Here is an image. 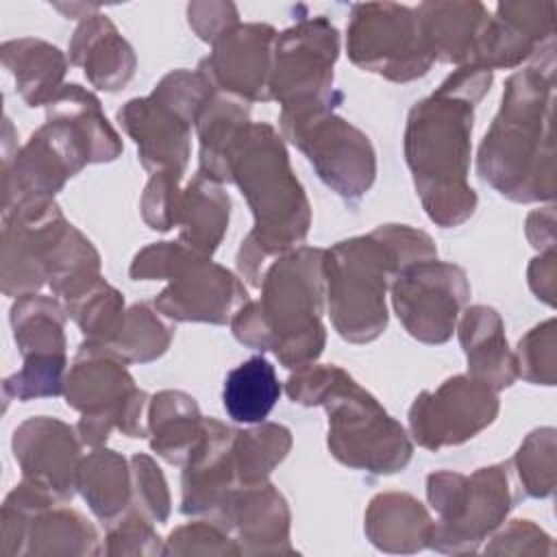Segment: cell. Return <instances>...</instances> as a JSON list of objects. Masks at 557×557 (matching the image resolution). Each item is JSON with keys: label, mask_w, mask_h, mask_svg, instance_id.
I'll return each mask as SVG.
<instances>
[{"label": "cell", "mask_w": 557, "mask_h": 557, "mask_svg": "<svg viewBox=\"0 0 557 557\" xmlns=\"http://www.w3.org/2000/svg\"><path fill=\"white\" fill-rule=\"evenodd\" d=\"M220 509L242 540L257 544L255 550H265L263 542H274L281 550V542H287L289 511L283 496L268 481L235 487Z\"/></svg>", "instance_id": "cell-21"}, {"label": "cell", "mask_w": 557, "mask_h": 557, "mask_svg": "<svg viewBox=\"0 0 557 557\" xmlns=\"http://www.w3.org/2000/svg\"><path fill=\"white\" fill-rule=\"evenodd\" d=\"M178 178L181 174L159 172L152 174L150 183L146 185L144 198H141V211L144 220L150 224V228L168 231L174 226L176 218V205H178Z\"/></svg>", "instance_id": "cell-33"}, {"label": "cell", "mask_w": 557, "mask_h": 557, "mask_svg": "<svg viewBox=\"0 0 557 557\" xmlns=\"http://www.w3.org/2000/svg\"><path fill=\"white\" fill-rule=\"evenodd\" d=\"M459 339L468 357L470 376L494 392L509 387L516 379V359L507 350L503 320L492 307L466 309L459 324Z\"/></svg>", "instance_id": "cell-20"}, {"label": "cell", "mask_w": 557, "mask_h": 557, "mask_svg": "<svg viewBox=\"0 0 557 557\" xmlns=\"http://www.w3.org/2000/svg\"><path fill=\"white\" fill-rule=\"evenodd\" d=\"M553 102V81L542 78L537 67L513 74L503 94V107L479 150V174L503 196L513 200H540L553 196V176L542 172V152L550 146L548 120Z\"/></svg>", "instance_id": "cell-6"}, {"label": "cell", "mask_w": 557, "mask_h": 557, "mask_svg": "<svg viewBox=\"0 0 557 557\" xmlns=\"http://www.w3.org/2000/svg\"><path fill=\"white\" fill-rule=\"evenodd\" d=\"M498 413L496 392L472 379L453 376L435 392H422L409 409V426L420 446L437 450L461 444L492 424Z\"/></svg>", "instance_id": "cell-14"}, {"label": "cell", "mask_w": 557, "mask_h": 557, "mask_svg": "<svg viewBox=\"0 0 557 557\" xmlns=\"http://www.w3.org/2000/svg\"><path fill=\"white\" fill-rule=\"evenodd\" d=\"M63 298L67 305V313L76 320V324L89 337L87 342L109 339L124 318L122 296L111 285H107L100 276L70 292Z\"/></svg>", "instance_id": "cell-31"}, {"label": "cell", "mask_w": 557, "mask_h": 557, "mask_svg": "<svg viewBox=\"0 0 557 557\" xmlns=\"http://www.w3.org/2000/svg\"><path fill=\"white\" fill-rule=\"evenodd\" d=\"M350 59L389 81H411L433 63L416 9L396 2L355 4L348 24Z\"/></svg>", "instance_id": "cell-11"}, {"label": "cell", "mask_w": 557, "mask_h": 557, "mask_svg": "<svg viewBox=\"0 0 557 557\" xmlns=\"http://www.w3.org/2000/svg\"><path fill=\"white\" fill-rule=\"evenodd\" d=\"M261 298L233 315L235 337L272 350L285 368L313 363L324 348V250L298 248L274 261L261 278Z\"/></svg>", "instance_id": "cell-2"}, {"label": "cell", "mask_w": 557, "mask_h": 557, "mask_svg": "<svg viewBox=\"0 0 557 557\" xmlns=\"http://www.w3.org/2000/svg\"><path fill=\"white\" fill-rule=\"evenodd\" d=\"M433 59L470 63L490 15L479 2H424L416 7Z\"/></svg>", "instance_id": "cell-19"}, {"label": "cell", "mask_w": 557, "mask_h": 557, "mask_svg": "<svg viewBox=\"0 0 557 557\" xmlns=\"http://www.w3.org/2000/svg\"><path fill=\"white\" fill-rule=\"evenodd\" d=\"M13 455L24 479H30L61 500H70L76 487L81 446L72 429L54 418H30L13 433Z\"/></svg>", "instance_id": "cell-16"}, {"label": "cell", "mask_w": 557, "mask_h": 557, "mask_svg": "<svg viewBox=\"0 0 557 557\" xmlns=\"http://www.w3.org/2000/svg\"><path fill=\"white\" fill-rule=\"evenodd\" d=\"M70 59L100 89L124 87L135 72V54L107 15H89L74 33Z\"/></svg>", "instance_id": "cell-18"}, {"label": "cell", "mask_w": 557, "mask_h": 557, "mask_svg": "<svg viewBox=\"0 0 557 557\" xmlns=\"http://www.w3.org/2000/svg\"><path fill=\"white\" fill-rule=\"evenodd\" d=\"M281 126L337 194L359 198L370 189L376 172L374 150L359 128L331 109L281 113Z\"/></svg>", "instance_id": "cell-12"}, {"label": "cell", "mask_w": 557, "mask_h": 557, "mask_svg": "<svg viewBox=\"0 0 557 557\" xmlns=\"http://www.w3.org/2000/svg\"><path fill=\"white\" fill-rule=\"evenodd\" d=\"M431 237L409 226L385 224L324 250V283L337 333L348 342H370L387 324L385 289L405 268L435 259Z\"/></svg>", "instance_id": "cell-1"}, {"label": "cell", "mask_w": 557, "mask_h": 557, "mask_svg": "<svg viewBox=\"0 0 557 557\" xmlns=\"http://www.w3.org/2000/svg\"><path fill=\"white\" fill-rule=\"evenodd\" d=\"M426 494L440 513L433 524V546L440 550H472L509 509V483L505 466L476 470L472 476L457 472H433Z\"/></svg>", "instance_id": "cell-9"}, {"label": "cell", "mask_w": 557, "mask_h": 557, "mask_svg": "<svg viewBox=\"0 0 557 557\" xmlns=\"http://www.w3.org/2000/svg\"><path fill=\"white\" fill-rule=\"evenodd\" d=\"M228 209L231 200L220 183L198 172L178 196L174 224L181 228V242L198 255L211 257L226 231Z\"/></svg>", "instance_id": "cell-22"}, {"label": "cell", "mask_w": 557, "mask_h": 557, "mask_svg": "<svg viewBox=\"0 0 557 557\" xmlns=\"http://www.w3.org/2000/svg\"><path fill=\"white\" fill-rule=\"evenodd\" d=\"M128 470L124 457L107 448L94 450L81 461L76 490L98 518L113 520L126 509L133 492V474Z\"/></svg>", "instance_id": "cell-28"}, {"label": "cell", "mask_w": 557, "mask_h": 557, "mask_svg": "<svg viewBox=\"0 0 557 557\" xmlns=\"http://www.w3.org/2000/svg\"><path fill=\"white\" fill-rule=\"evenodd\" d=\"M2 63L13 74L17 91L28 107L48 104L61 89L65 57L57 46L24 37L2 44Z\"/></svg>", "instance_id": "cell-24"}, {"label": "cell", "mask_w": 557, "mask_h": 557, "mask_svg": "<svg viewBox=\"0 0 557 557\" xmlns=\"http://www.w3.org/2000/svg\"><path fill=\"white\" fill-rule=\"evenodd\" d=\"M292 446V435L281 424H261L248 431H235L233 455L242 485H257L268 479Z\"/></svg>", "instance_id": "cell-30"}, {"label": "cell", "mask_w": 557, "mask_h": 557, "mask_svg": "<svg viewBox=\"0 0 557 557\" xmlns=\"http://www.w3.org/2000/svg\"><path fill=\"white\" fill-rule=\"evenodd\" d=\"M131 474L135 500L141 503V511L150 520L163 522L170 511V496L159 466H154V461L146 455H135L131 459Z\"/></svg>", "instance_id": "cell-32"}, {"label": "cell", "mask_w": 557, "mask_h": 557, "mask_svg": "<svg viewBox=\"0 0 557 557\" xmlns=\"http://www.w3.org/2000/svg\"><path fill=\"white\" fill-rule=\"evenodd\" d=\"M337 50V28L324 15L302 20L276 37L270 98L283 104V113L331 109Z\"/></svg>", "instance_id": "cell-10"}, {"label": "cell", "mask_w": 557, "mask_h": 557, "mask_svg": "<svg viewBox=\"0 0 557 557\" xmlns=\"http://www.w3.org/2000/svg\"><path fill=\"white\" fill-rule=\"evenodd\" d=\"M366 531L383 550H418L429 544L433 522L409 494H379L368 509Z\"/></svg>", "instance_id": "cell-25"}, {"label": "cell", "mask_w": 557, "mask_h": 557, "mask_svg": "<svg viewBox=\"0 0 557 557\" xmlns=\"http://www.w3.org/2000/svg\"><path fill=\"white\" fill-rule=\"evenodd\" d=\"M231 181L239 185L255 213V228L242 242L237 259L242 274L259 287L265 259L305 239L311 220L309 202L270 124L244 128L231 157Z\"/></svg>", "instance_id": "cell-3"}, {"label": "cell", "mask_w": 557, "mask_h": 557, "mask_svg": "<svg viewBox=\"0 0 557 557\" xmlns=\"http://www.w3.org/2000/svg\"><path fill=\"white\" fill-rule=\"evenodd\" d=\"M187 15L198 37L211 44L237 24V9L231 2H194L187 7Z\"/></svg>", "instance_id": "cell-34"}, {"label": "cell", "mask_w": 557, "mask_h": 557, "mask_svg": "<svg viewBox=\"0 0 557 557\" xmlns=\"http://www.w3.org/2000/svg\"><path fill=\"white\" fill-rule=\"evenodd\" d=\"M148 429L152 433V450L170 463H183L205 431V418L191 396L161 392L150 403Z\"/></svg>", "instance_id": "cell-26"}, {"label": "cell", "mask_w": 557, "mask_h": 557, "mask_svg": "<svg viewBox=\"0 0 557 557\" xmlns=\"http://www.w3.org/2000/svg\"><path fill=\"white\" fill-rule=\"evenodd\" d=\"M63 309L54 298L26 294L11 307V326L24 363L65 361Z\"/></svg>", "instance_id": "cell-23"}, {"label": "cell", "mask_w": 557, "mask_h": 557, "mask_svg": "<svg viewBox=\"0 0 557 557\" xmlns=\"http://www.w3.org/2000/svg\"><path fill=\"white\" fill-rule=\"evenodd\" d=\"M67 405L83 413L76 431L81 442L100 446L113 426L128 437H146V394L133 385L124 363L113 355L83 344L65 379Z\"/></svg>", "instance_id": "cell-8"}, {"label": "cell", "mask_w": 557, "mask_h": 557, "mask_svg": "<svg viewBox=\"0 0 557 557\" xmlns=\"http://www.w3.org/2000/svg\"><path fill=\"white\" fill-rule=\"evenodd\" d=\"M276 37L278 33L268 24H235L213 41L200 74L213 89H226L250 102L270 100Z\"/></svg>", "instance_id": "cell-15"}, {"label": "cell", "mask_w": 557, "mask_h": 557, "mask_svg": "<svg viewBox=\"0 0 557 557\" xmlns=\"http://www.w3.org/2000/svg\"><path fill=\"white\" fill-rule=\"evenodd\" d=\"M287 396L329 411V448L350 468L389 474L411 459L405 429L392 420L372 394L337 366H305L287 381Z\"/></svg>", "instance_id": "cell-5"}, {"label": "cell", "mask_w": 557, "mask_h": 557, "mask_svg": "<svg viewBox=\"0 0 557 557\" xmlns=\"http://www.w3.org/2000/svg\"><path fill=\"white\" fill-rule=\"evenodd\" d=\"M124 131L135 139L139 159L152 174H183L189 157V122L157 96L135 98L117 111Z\"/></svg>", "instance_id": "cell-17"}, {"label": "cell", "mask_w": 557, "mask_h": 557, "mask_svg": "<svg viewBox=\"0 0 557 557\" xmlns=\"http://www.w3.org/2000/svg\"><path fill=\"white\" fill-rule=\"evenodd\" d=\"M468 296L466 272L437 259L405 268L392 285L398 320L409 335L426 344H442L453 335L459 309Z\"/></svg>", "instance_id": "cell-13"}, {"label": "cell", "mask_w": 557, "mask_h": 557, "mask_svg": "<svg viewBox=\"0 0 557 557\" xmlns=\"http://www.w3.org/2000/svg\"><path fill=\"white\" fill-rule=\"evenodd\" d=\"M135 281L168 278L170 285L154 300V307L181 322L222 324L248 302L244 285L209 257L198 255L185 244L159 242L144 248L133 265Z\"/></svg>", "instance_id": "cell-7"}, {"label": "cell", "mask_w": 557, "mask_h": 557, "mask_svg": "<svg viewBox=\"0 0 557 557\" xmlns=\"http://www.w3.org/2000/svg\"><path fill=\"white\" fill-rule=\"evenodd\" d=\"M278 394L281 383L274 366L263 355H255L226 374L222 403L235 422L255 424L268 418Z\"/></svg>", "instance_id": "cell-27"}, {"label": "cell", "mask_w": 557, "mask_h": 557, "mask_svg": "<svg viewBox=\"0 0 557 557\" xmlns=\"http://www.w3.org/2000/svg\"><path fill=\"white\" fill-rule=\"evenodd\" d=\"M172 331L150 311L148 305H135L124 313L115 333L104 342H87L122 363L150 361L163 355L170 346Z\"/></svg>", "instance_id": "cell-29"}, {"label": "cell", "mask_w": 557, "mask_h": 557, "mask_svg": "<svg viewBox=\"0 0 557 557\" xmlns=\"http://www.w3.org/2000/svg\"><path fill=\"white\" fill-rule=\"evenodd\" d=\"M472 107L474 102L440 85L409 113L407 163L429 218L440 226L461 224L476 207V196L466 183Z\"/></svg>", "instance_id": "cell-4"}]
</instances>
